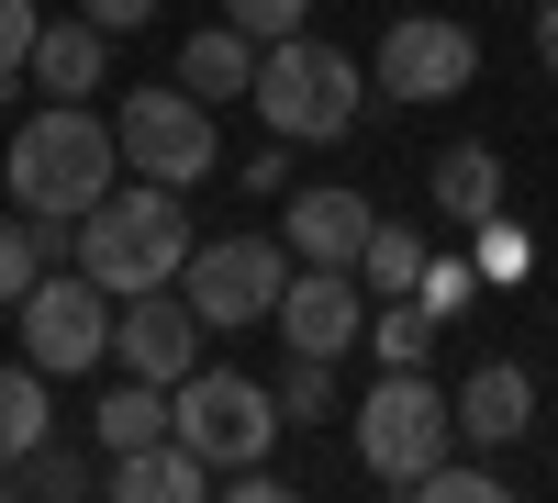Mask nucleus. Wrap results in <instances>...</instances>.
<instances>
[{"label":"nucleus","instance_id":"f257e3e1","mask_svg":"<svg viewBox=\"0 0 558 503\" xmlns=\"http://www.w3.org/2000/svg\"><path fill=\"white\" fill-rule=\"evenodd\" d=\"M0 179H12V213L78 224V213L123 179V134L89 112V101H45V112L12 134V146H0Z\"/></svg>","mask_w":558,"mask_h":503},{"label":"nucleus","instance_id":"f03ea898","mask_svg":"<svg viewBox=\"0 0 558 503\" xmlns=\"http://www.w3.org/2000/svg\"><path fill=\"white\" fill-rule=\"evenodd\" d=\"M191 247H202V236H191V213H179L168 179H112V191L78 213V268H89L112 302H123V291H168L179 268H191Z\"/></svg>","mask_w":558,"mask_h":503},{"label":"nucleus","instance_id":"7ed1b4c3","mask_svg":"<svg viewBox=\"0 0 558 503\" xmlns=\"http://www.w3.org/2000/svg\"><path fill=\"white\" fill-rule=\"evenodd\" d=\"M257 123L279 134V146H336V134H357L368 112V68L347 57V45H324V34H279L257 45Z\"/></svg>","mask_w":558,"mask_h":503},{"label":"nucleus","instance_id":"20e7f679","mask_svg":"<svg viewBox=\"0 0 558 503\" xmlns=\"http://www.w3.org/2000/svg\"><path fill=\"white\" fill-rule=\"evenodd\" d=\"M347 426H357V470H368V481H402V492L425 481L436 459H458V403H447L425 370H380V381L357 392Z\"/></svg>","mask_w":558,"mask_h":503},{"label":"nucleus","instance_id":"39448f33","mask_svg":"<svg viewBox=\"0 0 558 503\" xmlns=\"http://www.w3.org/2000/svg\"><path fill=\"white\" fill-rule=\"evenodd\" d=\"M279 392L246 381V370H191V381H168V436H191L213 470H257L268 447H279Z\"/></svg>","mask_w":558,"mask_h":503},{"label":"nucleus","instance_id":"423d86ee","mask_svg":"<svg viewBox=\"0 0 558 503\" xmlns=\"http://www.w3.org/2000/svg\"><path fill=\"white\" fill-rule=\"evenodd\" d=\"M179 291H191V313H202L213 336L268 325L279 291H291V247H279V236H202L191 268H179Z\"/></svg>","mask_w":558,"mask_h":503},{"label":"nucleus","instance_id":"0eeeda50","mask_svg":"<svg viewBox=\"0 0 558 503\" xmlns=\"http://www.w3.org/2000/svg\"><path fill=\"white\" fill-rule=\"evenodd\" d=\"M112 134H123V168H134V179H168V191L213 179V101H191L179 79L123 89V101H112Z\"/></svg>","mask_w":558,"mask_h":503},{"label":"nucleus","instance_id":"6e6552de","mask_svg":"<svg viewBox=\"0 0 558 503\" xmlns=\"http://www.w3.org/2000/svg\"><path fill=\"white\" fill-rule=\"evenodd\" d=\"M23 358L45 381L101 370V358H112V291L89 280V268H45V280L23 291Z\"/></svg>","mask_w":558,"mask_h":503},{"label":"nucleus","instance_id":"1a4fd4ad","mask_svg":"<svg viewBox=\"0 0 558 503\" xmlns=\"http://www.w3.org/2000/svg\"><path fill=\"white\" fill-rule=\"evenodd\" d=\"M481 79V34L447 12H402L380 34V101H458Z\"/></svg>","mask_w":558,"mask_h":503},{"label":"nucleus","instance_id":"9d476101","mask_svg":"<svg viewBox=\"0 0 558 503\" xmlns=\"http://www.w3.org/2000/svg\"><path fill=\"white\" fill-rule=\"evenodd\" d=\"M202 336H213V325L191 313V291H179V280L112 302V358H123L134 381H191V370H202Z\"/></svg>","mask_w":558,"mask_h":503},{"label":"nucleus","instance_id":"9b49d317","mask_svg":"<svg viewBox=\"0 0 558 503\" xmlns=\"http://www.w3.org/2000/svg\"><path fill=\"white\" fill-rule=\"evenodd\" d=\"M268 325L291 336L302 358H347L368 336V280H357V268H291V291H279Z\"/></svg>","mask_w":558,"mask_h":503},{"label":"nucleus","instance_id":"f8f14e48","mask_svg":"<svg viewBox=\"0 0 558 503\" xmlns=\"http://www.w3.org/2000/svg\"><path fill=\"white\" fill-rule=\"evenodd\" d=\"M368 224H380V202L368 191H347V179H313V191H291V258L302 268H357V247H368Z\"/></svg>","mask_w":558,"mask_h":503},{"label":"nucleus","instance_id":"ddd939ff","mask_svg":"<svg viewBox=\"0 0 558 503\" xmlns=\"http://www.w3.org/2000/svg\"><path fill=\"white\" fill-rule=\"evenodd\" d=\"M447 403H458V436H470V447H514V436L536 426V381L514 370V358H481Z\"/></svg>","mask_w":558,"mask_h":503},{"label":"nucleus","instance_id":"4468645a","mask_svg":"<svg viewBox=\"0 0 558 503\" xmlns=\"http://www.w3.org/2000/svg\"><path fill=\"white\" fill-rule=\"evenodd\" d=\"M202 492H213V459L191 436H146L112 459V503H202Z\"/></svg>","mask_w":558,"mask_h":503},{"label":"nucleus","instance_id":"2eb2a0df","mask_svg":"<svg viewBox=\"0 0 558 503\" xmlns=\"http://www.w3.org/2000/svg\"><path fill=\"white\" fill-rule=\"evenodd\" d=\"M101 68H112V34L89 23V12L34 34V89H45V101H89V89H101Z\"/></svg>","mask_w":558,"mask_h":503},{"label":"nucleus","instance_id":"dca6fc26","mask_svg":"<svg viewBox=\"0 0 558 503\" xmlns=\"http://www.w3.org/2000/svg\"><path fill=\"white\" fill-rule=\"evenodd\" d=\"M179 89H191V101H246V89H257V34L191 23V45H179Z\"/></svg>","mask_w":558,"mask_h":503},{"label":"nucleus","instance_id":"f3484780","mask_svg":"<svg viewBox=\"0 0 558 503\" xmlns=\"http://www.w3.org/2000/svg\"><path fill=\"white\" fill-rule=\"evenodd\" d=\"M425 191H436L447 224H492V213H502V157H492V146H436Z\"/></svg>","mask_w":558,"mask_h":503},{"label":"nucleus","instance_id":"a211bd4d","mask_svg":"<svg viewBox=\"0 0 558 503\" xmlns=\"http://www.w3.org/2000/svg\"><path fill=\"white\" fill-rule=\"evenodd\" d=\"M89 436H101V459H123V447H146V436H168V381H112L101 392V415H89Z\"/></svg>","mask_w":558,"mask_h":503},{"label":"nucleus","instance_id":"6ab92c4d","mask_svg":"<svg viewBox=\"0 0 558 503\" xmlns=\"http://www.w3.org/2000/svg\"><path fill=\"white\" fill-rule=\"evenodd\" d=\"M45 426H57V403H45V370H34V358H0V470H12L23 447H45Z\"/></svg>","mask_w":558,"mask_h":503},{"label":"nucleus","instance_id":"aec40b11","mask_svg":"<svg viewBox=\"0 0 558 503\" xmlns=\"http://www.w3.org/2000/svg\"><path fill=\"white\" fill-rule=\"evenodd\" d=\"M425 258H436V247L413 236V224H391V213H380V224H368V247H357V280H368V302H402L413 280H425Z\"/></svg>","mask_w":558,"mask_h":503},{"label":"nucleus","instance_id":"412c9836","mask_svg":"<svg viewBox=\"0 0 558 503\" xmlns=\"http://www.w3.org/2000/svg\"><path fill=\"white\" fill-rule=\"evenodd\" d=\"M368 347H380V370H425V358H436V313L425 302H368Z\"/></svg>","mask_w":558,"mask_h":503},{"label":"nucleus","instance_id":"4be33fe9","mask_svg":"<svg viewBox=\"0 0 558 503\" xmlns=\"http://www.w3.org/2000/svg\"><path fill=\"white\" fill-rule=\"evenodd\" d=\"M89 481H101V470H89L78 447H23V459L0 470V492H45V503H78Z\"/></svg>","mask_w":558,"mask_h":503},{"label":"nucleus","instance_id":"5701e85b","mask_svg":"<svg viewBox=\"0 0 558 503\" xmlns=\"http://www.w3.org/2000/svg\"><path fill=\"white\" fill-rule=\"evenodd\" d=\"M45 258H57V224H45V213H12V224H0V302H23V291L45 280Z\"/></svg>","mask_w":558,"mask_h":503},{"label":"nucleus","instance_id":"b1692460","mask_svg":"<svg viewBox=\"0 0 558 503\" xmlns=\"http://www.w3.org/2000/svg\"><path fill=\"white\" fill-rule=\"evenodd\" d=\"M268 392H279V415H291V426H313V415H336V358H302V347H291V370H279Z\"/></svg>","mask_w":558,"mask_h":503},{"label":"nucleus","instance_id":"393cba45","mask_svg":"<svg viewBox=\"0 0 558 503\" xmlns=\"http://www.w3.org/2000/svg\"><path fill=\"white\" fill-rule=\"evenodd\" d=\"M34 34H45V12H34V0H0V101H12V89L34 79Z\"/></svg>","mask_w":558,"mask_h":503},{"label":"nucleus","instance_id":"a878e982","mask_svg":"<svg viewBox=\"0 0 558 503\" xmlns=\"http://www.w3.org/2000/svg\"><path fill=\"white\" fill-rule=\"evenodd\" d=\"M470 236H481V280H525V268H536V247H525V224H514V213L470 224Z\"/></svg>","mask_w":558,"mask_h":503},{"label":"nucleus","instance_id":"bb28decb","mask_svg":"<svg viewBox=\"0 0 558 503\" xmlns=\"http://www.w3.org/2000/svg\"><path fill=\"white\" fill-rule=\"evenodd\" d=\"M223 23L257 34V45H279V34H313V0H223Z\"/></svg>","mask_w":558,"mask_h":503},{"label":"nucleus","instance_id":"cd10ccee","mask_svg":"<svg viewBox=\"0 0 558 503\" xmlns=\"http://www.w3.org/2000/svg\"><path fill=\"white\" fill-rule=\"evenodd\" d=\"M470 291H481V268H470V258H425V280H413V302H425L436 325H447V313H470Z\"/></svg>","mask_w":558,"mask_h":503},{"label":"nucleus","instance_id":"c85d7f7f","mask_svg":"<svg viewBox=\"0 0 558 503\" xmlns=\"http://www.w3.org/2000/svg\"><path fill=\"white\" fill-rule=\"evenodd\" d=\"M413 492H425V503H502V470H458V459H436Z\"/></svg>","mask_w":558,"mask_h":503},{"label":"nucleus","instance_id":"c756f323","mask_svg":"<svg viewBox=\"0 0 558 503\" xmlns=\"http://www.w3.org/2000/svg\"><path fill=\"white\" fill-rule=\"evenodd\" d=\"M78 12L101 23V34H134V23H157V0H78Z\"/></svg>","mask_w":558,"mask_h":503},{"label":"nucleus","instance_id":"7c9ffc66","mask_svg":"<svg viewBox=\"0 0 558 503\" xmlns=\"http://www.w3.org/2000/svg\"><path fill=\"white\" fill-rule=\"evenodd\" d=\"M536 57H547V79H558V0L536 12Z\"/></svg>","mask_w":558,"mask_h":503}]
</instances>
